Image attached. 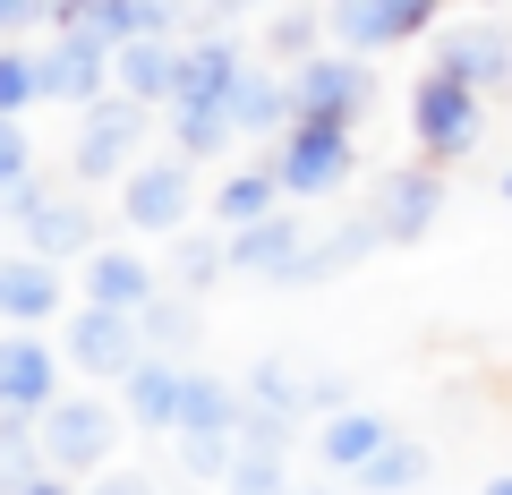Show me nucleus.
Segmentation results:
<instances>
[{
  "label": "nucleus",
  "mask_w": 512,
  "mask_h": 495,
  "mask_svg": "<svg viewBox=\"0 0 512 495\" xmlns=\"http://www.w3.org/2000/svg\"><path fill=\"white\" fill-rule=\"evenodd\" d=\"M410 137H419L427 163H453L478 146V86H461L453 69H427L410 86Z\"/></svg>",
  "instance_id": "nucleus-1"
},
{
  "label": "nucleus",
  "mask_w": 512,
  "mask_h": 495,
  "mask_svg": "<svg viewBox=\"0 0 512 495\" xmlns=\"http://www.w3.org/2000/svg\"><path fill=\"white\" fill-rule=\"evenodd\" d=\"M274 171H282V197H333L350 180V129L342 120H291Z\"/></svg>",
  "instance_id": "nucleus-2"
},
{
  "label": "nucleus",
  "mask_w": 512,
  "mask_h": 495,
  "mask_svg": "<svg viewBox=\"0 0 512 495\" xmlns=\"http://www.w3.org/2000/svg\"><path fill=\"white\" fill-rule=\"evenodd\" d=\"M436 26V0H333V35L350 52H384V43H410Z\"/></svg>",
  "instance_id": "nucleus-3"
},
{
  "label": "nucleus",
  "mask_w": 512,
  "mask_h": 495,
  "mask_svg": "<svg viewBox=\"0 0 512 495\" xmlns=\"http://www.w3.org/2000/svg\"><path fill=\"white\" fill-rule=\"evenodd\" d=\"M436 214H444V171L436 163H410V171H393V180L376 188V222H384V248L393 239H427L436 231Z\"/></svg>",
  "instance_id": "nucleus-4"
},
{
  "label": "nucleus",
  "mask_w": 512,
  "mask_h": 495,
  "mask_svg": "<svg viewBox=\"0 0 512 495\" xmlns=\"http://www.w3.org/2000/svg\"><path fill=\"white\" fill-rule=\"evenodd\" d=\"M188 205H197V180H188V163H146V171H128L120 188V214L137 222V231H188Z\"/></svg>",
  "instance_id": "nucleus-5"
},
{
  "label": "nucleus",
  "mask_w": 512,
  "mask_h": 495,
  "mask_svg": "<svg viewBox=\"0 0 512 495\" xmlns=\"http://www.w3.org/2000/svg\"><path fill=\"white\" fill-rule=\"evenodd\" d=\"M291 94H299V120H359V103H367V69L359 60H333V52H316V60H299V77H291Z\"/></svg>",
  "instance_id": "nucleus-6"
},
{
  "label": "nucleus",
  "mask_w": 512,
  "mask_h": 495,
  "mask_svg": "<svg viewBox=\"0 0 512 495\" xmlns=\"http://www.w3.org/2000/svg\"><path fill=\"white\" fill-rule=\"evenodd\" d=\"M154 265L137 248H94L86 257V308H111V316H146L154 308Z\"/></svg>",
  "instance_id": "nucleus-7"
},
{
  "label": "nucleus",
  "mask_w": 512,
  "mask_h": 495,
  "mask_svg": "<svg viewBox=\"0 0 512 495\" xmlns=\"http://www.w3.org/2000/svg\"><path fill=\"white\" fill-rule=\"evenodd\" d=\"M69 359L86 367V376H128V367L146 359V333H137V316L86 308V316L69 325Z\"/></svg>",
  "instance_id": "nucleus-8"
},
{
  "label": "nucleus",
  "mask_w": 512,
  "mask_h": 495,
  "mask_svg": "<svg viewBox=\"0 0 512 495\" xmlns=\"http://www.w3.org/2000/svg\"><path fill=\"white\" fill-rule=\"evenodd\" d=\"M222 239H231V274H265V282H291V265L308 257V222H291V214H265Z\"/></svg>",
  "instance_id": "nucleus-9"
},
{
  "label": "nucleus",
  "mask_w": 512,
  "mask_h": 495,
  "mask_svg": "<svg viewBox=\"0 0 512 495\" xmlns=\"http://www.w3.org/2000/svg\"><path fill=\"white\" fill-rule=\"evenodd\" d=\"M436 69H453L461 86H512V35L487 26V18H470V26H453L436 43Z\"/></svg>",
  "instance_id": "nucleus-10"
},
{
  "label": "nucleus",
  "mask_w": 512,
  "mask_h": 495,
  "mask_svg": "<svg viewBox=\"0 0 512 495\" xmlns=\"http://www.w3.org/2000/svg\"><path fill=\"white\" fill-rule=\"evenodd\" d=\"M111 410L103 402H52V427H43V453L60 461V470H94V461L111 453Z\"/></svg>",
  "instance_id": "nucleus-11"
},
{
  "label": "nucleus",
  "mask_w": 512,
  "mask_h": 495,
  "mask_svg": "<svg viewBox=\"0 0 512 495\" xmlns=\"http://www.w3.org/2000/svg\"><path fill=\"white\" fill-rule=\"evenodd\" d=\"M188 376H197V367H180V359H137V367H128V419H137V427H171V436H180Z\"/></svg>",
  "instance_id": "nucleus-12"
},
{
  "label": "nucleus",
  "mask_w": 512,
  "mask_h": 495,
  "mask_svg": "<svg viewBox=\"0 0 512 495\" xmlns=\"http://www.w3.org/2000/svg\"><path fill=\"white\" fill-rule=\"evenodd\" d=\"M239 52L231 43H197V52H180V94H171V111H231L239 94Z\"/></svg>",
  "instance_id": "nucleus-13"
},
{
  "label": "nucleus",
  "mask_w": 512,
  "mask_h": 495,
  "mask_svg": "<svg viewBox=\"0 0 512 495\" xmlns=\"http://www.w3.org/2000/svg\"><path fill=\"white\" fill-rule=\"evenodd\" d=\"M384 444H393V419H376V410H333V419L316 427V461L342 470V478H359Z\"/></svg>",
  "instance_id": "nucleus-14"
},
{
  "label": "nucleus",
  "mask_w": 512,
  "mask_h": 495,
  "mask_svg": "<svg viewBox=\"0 0 512 495\" xmlns=\"http://www.w3.org/2000/svg\"><path fill=\"white\" fill-rule=\"evenodd\" d=\"M26 410H52V350L43 342H0V419H26Z\"/></svg>",
  "instance_id": "nucleus-15"
},
{
  "label": "nucleus",
  "mask_w": 512,
  "mask_h": 495,
  "mask_svg": "<svg viewBox=\"0 0 512 495\" xmlns=\"http://www.w3.org/2000/svg\"><path fill=\"white\" fill-rule=\"evenodd\" d=\"M43 77H52V94L60 103H94V94L111 86V43H94V35H60V52L43 60Z\"/></svg>",
  "instance_id": "nucleus-16"
},
{
  "label": "nucleus",
  "mask_w": 512,
  "mask_h": 495,
  "mask_svg": "<svg viewBox=\"0 0 512 495\" xmlns=\"http://www.w3.org/2000/svg\"><path fill=\"white\" fill-rule=\"evenodd\" d=\"M111 77L128 86V103H171V94H180V52H171L163 35L120 43V52H111Z\"/></svg>",
  "instance_id": "nucleus-17"
},
{
  "label": "nucleus",
  "mask_w": 512,
  "mask_h": 495,
  "mask_svg": "<svg viewBox=\"0 0 512 495\" xmlns=\"http://www.w3.org/2000/svg\"><path fill=\"white\" fill-rule=\"evenodd\" d=\"M137 129H146V120H137V103H103L86 120V146H77V171H86V180H111V171L128 163V146H137Z\"/></svg>",
  "instance_id": "nucleus-18"
},
{
  "label": "nucleus",
  "mask_w": 512,
  "mask_h": 495,
  "mask_svg": "<svg viewBox=\"0 0 512 495\" xmlns=\"http://www.w3.org/2000/svg\"><path fill=\"white\" fill-rule=\"evenodd\" d=\"M60 308V274L43 257H0V316H18V325H43Z\"/></svg>",
  "instance_id": "nucleus-19"
},
{
  "label": "nucleus",
  "mask_w": 512,
  "mask_h": 495,
  "mask_svg": "<svg viewBox=\"0 0 512 495\" xmlns=\"http://www.w3.org/2000/svg\"><path fill=\"white\" fill-rule=\"evenodd\" d=\"M214 214H222V231H248V222L282 214V171H274V163H256V171H231V180L214 188Z\"/></svg>",
  "instance_id": "nucleus-20"
},
{
  "label": "nucleus",
  "mask_w": 512,
  "mask_h": 495,
  "mask_svg": "<svg viewBox=\"0 0 512 495\" xmlns=\"http://www.w3.org/2000/svg\"><path fill=\"white\" fill-rule=\"evenodd\" d=\"M291 120H299V94L282 86V77H239V94H231V129H239V137L291 129Z\"/></svg>",
  "instance_id": "nucleus-21"
},
{
  "label": "nucleus",
  "mask_w": 512,
  "mask_h": 495,
  "mask_svg": "<svg viewBox=\"0 0 512 495\" xmlns=\"http://www.w3.org/2000/svg\"><path fill=\"white\" fill-rule=\"evenodd\" d=\"M419 478H427V444H402V436H393V444L359 470V495H410Z\"/></svg>",
  "instance_id": "nucleus-22"
},
{
  "label": "nucleus",
  "mask_w": 512,
  "mask_h": 495,
  "mask_svg": "<svg viewBox=\"0 0 512 495\" xmlns=\"http://www.w3.org/2000/svg\"><path fill=\"white\" fill-rule=\"evenodd\" d=\"M248 410H274V419H299L308 410V385H299L282 359H256L248 367Z\"/></svg>",
  "instance_id": "nucleus-23"
},
{
  "label": "nucleus",
  "mask_w": 512,
  "mask_h": 495,
  "mask_svg": "<svg viewBox=\"0 0 512 495\" xmlns=\"http://www.w3.org/2000/svg\"><path fill=\"white\" fill-rule=\"evenodd\" d=\"M77 248L94 257V231H86V214H77V205H43V214H35V257L52 265V257H77Z\"/></svg>",
  "instance_id": "nucleus-24"
},
{
  "label": "nucleus",
  "mask_w": 512,
  "mask_h": 495,
  "mask_svg": "<svg viewBox=\"0 0 512 495\" xmlns=\"http://www.w3.org/2000/svg\"><path fill=\"white\" fill-rule=\"evenodd\" d=\"M35 94H52V77H43V60H26V52H0V120H18Z\"/></svg>",
  "instance_id": "nucleus-25"
},
{
  "label": "nucleus",
  "mask_w": 512,
  "mask_h": 495,
  "mask_svg": "<svg viewBox=\"0 0 512 495\" xmlns=\"http://www.w3.org/2000/svg\"><path fill=\"white\" fill-rule=\"evenodd\" d=\"M222 495H291V470H282V453H239Z\"/></svg>",
  "instance_id": "nucleus-26"
},
{
  "label": "nucleus",
  "mask_w": 512,
  "mask_h": 495,
  "mask_svg": "<svg viewBox=\"0 0 512 495\" xmlns=\"http://www.w3.org/2000/svg\"><path fill=\"white\" fill-rule=\"evenodd\" d=\"M171 129H180V146L188 154H222V146H231V111H171Z\"/></svg>",
  "instance_id": "nucleus-27"
},
{
  "label": "nucleus",
  "mask_w": 512,
  "mask_h": 495,
  "mask_svg": "<svg viewBox=\"0 0 512 495\" xmlns=\"http://www.w3.org/2000/svg\"><path fill=\"white\" fill-rule=\"evenodd\" d=\"M35 478V444H26V419H0V487L18 495Z\"/></svg>",
  "instance_id": "nucleus-28"
},
{
  "label": "nucleus",
  "mask_w": 512,
  "mask_h": 495,
  "mask_svg": "<svg viewBox=\"0 0 512 495\" xmlns=\"http://www.w3.org/2000/svg\"><path fill=\"white\" fill-rule=\"evenodd\" d=\"M137 333H146V342H163V350H188V342H197V316H188V308H163V299H154V308L137 316Z\"/></svg>",
  "instance_id": "nucleus-29"
},
{
  "label": "nucleus",
  "mask_w": 512,
  "mask_h": 495,
  "mask_svg": "<svg viewBox=\"0 0 512 495\" xmlns=\"http://www.w3.org/2000/svg\"><path fill=\"white\" fill-rule=\"evenodd\" d=\"M18 180H26V129L0 120V188H18Z\"/></svg>",
  "instance_id": "nucleus-30"
},
{
  "label": "nucleus",
  "mask_w": 512,
  "mask_h": 495,
  "mask_svg": "<svg viewBox=\"0 0 512 495\" xmlns=\"http://www.w3.org/2000/svg\"><path fill=\"white\" fill-rule=\"evenodd\" d=\"M274 52H291V60H316V18H282V26H274Z\"/></svg>",
  "instance_id": "nucleus-31"
},
{
  "label": "nucleus",
  "mask_w": 512,
  "mask_h": 495,
  "mask_svg": "<svg viewBox=\"0 0 512 495\" xmlns=\"http://www.w3.org/2000/svg\"><path fill=\"white\" fill-rule=\"evenodd\" d=\"M94 495H154V487H146V478H103Z\"/></svg>",
  "instance_id": "nucleus-32"
},
{
  "label": "nucleus",
  "mask_w": 512,
  "mask_h": 495,
  "mask_svg": "<svg viewBox=\"0 0 512 495\" xmlns=\"http://www.w3.org/2000/svg\"><path fill=\"white\" fill-rule=\"evenodd\" d=\"M18 495H69V478H26Z\"/></svg>",
  "instance_id": "nucleus-33"
},
{
  "label": "nucleus",
  "mask_w": 512,
  "mask_h": 495,
  "mask_svg": "<svg viewBox=\"0 0 512 495\" xmlns=\"http://www.w3.org/2000/svg\"><path fill=\"white\" fill-rule=\"evenodd\" d=\"M26 9H35V0H0V26H18V18H26Z\"/></svg>",
  "instance_id": "nucleus-34"
},
{
  "label": "nucleus",
  "mask_w": 512,
  "mask_h": 495,
  "mask_svg": "<svg viewBox=\"0 0 512 495\" xmlns=\"http://www.w3.org/2000/svg\"><path fill=\"white\" fill-rule=\"evenodd\" d=\"M487 495H512V470H504V478H487Z\"/></svg>",
  "instance_id": "nucleus-35"
},
{
  "label": "nucleus",
  "mask_w": 512,
  "mask_h": 495,
  "mask_svg": "<svg viewBox=\"0 0 512 495\" xmlns=\"http://www.w3.org/2000/svg\"><path fill=\"white\" fill-rule=\"evenodd\" d=\"M504 205H512V171H504Z\"/></svg>",
  "instance_id": "nucleus-36"
},
{
  "label": "nucleus",
  "mask_w": 512,
  "mask_h": 495,
  "mask_svg": "<svg viewBox=\"0 0 512 495\" xmlns=\"http://www.w3.org/2000/svg\"><path fill=\"white\" fill-rule=\"evenodd\" d=\"M291 495H325V487H291Z\"/></svg>",
  "instance_id": "nucleus-37"
},
{
  "label": "nucleus",
  "mask_w": 512,
  "mask_h": 495,
  "mask_svg": "<svg viewBox=\"0 0 512 495\" xmlns=\"http://www.w3.org/2000/svg\"><path fill=\"white\" fill-rule=\"evenodd\" d=\"M222 9H248V0H222Z\"/></svg>",
  "instance_id": "nucleus-38"
}]
</instances>
